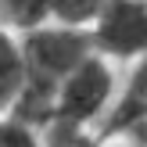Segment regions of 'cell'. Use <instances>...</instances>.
<instances>
[{
    "instance_id": "1",
    "label": "cell",
    "mask_w": 147,
    "mask_h": 147,
    "mask_svg": "<svg viewBox=\"0 0 147 147\" xmlns=\"http://www.w3.org/2000/svg\"><path fill=\"white\" fill-rule=\"evenodd\" d=\"M18 43H22V57H25V86H22L18 100L11 104V115L43 129L50 119L57 83L93 50L90 32L83 25L43 22L36 29L18 32Z\"/></svg>"
},
{
    "instance_id": "2",
    "label": "cell",
    "mask_w": 147,
    "mask_h": 147,
    "mask_svg": "<svg viewBox=\"0 0 147 147\" xmlns=\"http://www.w3.org/2000/svg\"><path fill=\"white\" fill-rule=\"evenodd\" d=\"M90 47L115 65L147 54V0H104L86 25Z\"/></svg>"
},
{
    "instance_id": "3",
    "label": "cell",
    "mask_w": 147,
    "mask_h": 147,
    "mask_svg": "<svg viewBox=\"0 0 147 147\" xmlns=\"http://www.w3.org/2000/svg\"><path fill=\"white\" fill-rule=\"evenodd\" d=\"M144 122H147V54H140L136 61H129V76L119 86L108 115L100 119L97 133H93V144L108 140L115 133H126L133 126H144Z\"/></svg>"
},
{
    "instance_id": "4",
    "label": "cell",
    "mask_w": 147,
    "mask_h": 147,
    "mask_svg": "<svg viewBox=\"0 0 147 147\" xmlns=\"http://www.w3.org/2000/svg\"><path fill=\"white\" fill-rule=\"evenodd\" d=\"M25 86V57H22L18 32L0 25V111H11Z\"/></svg>"
},
{
    "instance_id": "5",
    "label": "cell",
    "mask_w": 147,
    "mask_h": 147,
    "mask_svg": "<svg viewBox=\"0 0 147 147\" xmlns=\"http://www.w3.org/2000/svg\"><path fill=\"white\" fill-rule=\"evenodd\" d=\"M50 22V0H0V25L25 32Z\"/></svg>"
},
{
    "instance_id": "6",
    "label": "cell",
    "mask_w": 147,
    "mask_h": 147,
    "mask_svg": "<svg viewBox=\"0 0 147 147\" xmlns=\"http://www.w3.org/2000/svg\"><path fill=\"white\" fill-rule=\"evenodd\" d=\"M0 147H47V140L36 126L14 119L11 111H0Z\"/></svg>"
},
{
    "instance_id": "7",
    "label": "cell",
    "mask_w": 147,
    "mask_h": 147,
    "mask_svg": "<svg viewBox=\"0 0 147 147\" xmlns=\"http://www.w3.org/2000/svg\"><path fill=\"white\" fill-rule=\"evenodd\" d=\"M104 0H50V22H65V25H90L93 14L100 11Z\"/></svg>"
},
{
    "instance_id": "8",
    "label": "cell",
    "mask_w": 147,
    "mask_h": 147,
    "mask_svg": "<svg viewBox=\"0 0 147 147\" xmlns=\"http://www.w3.org/2000/svg\"><path fill=\"white\" fill-rule=\"evenodd\" d=\"M93 147H147V129L144 126H133L126 133H115L108 140H97Z\"/></svg>"
}]
</instances>
